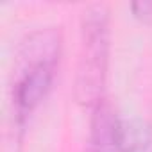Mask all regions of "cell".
<instances>
[{
  "instance_id": "5",
  "label": "cell",
  "mask_w": 152,
  "mask_h": 152,
  "mask_svg": "<svg viewBox=\"0 0 152 152\" xmlns=\"http://www.w3.org/2000/svg\"><path fill=\"white\" fill-rule=\"evenodd\" d=\"M134 16L141 22L150 23L152 22V0H141V2H134L131 6Z\"/></svg>"
},
{
  "instance_id": "2",
  "label": "cell",
  "mask_w": 152,
  "mask_h": 152,
  "mask_svg": "<svg viewBox=\"0 0 152 152\" xmlns=\"http://www.w3.org/2000/svg\"><path fill=\"white\" fill-rule=\"evenodd\" d=\"M109 61V23L107 11L93 6L83 15L81 54L77 68V99L83 104L97 106L102 102V91L107 77Z\"/></svg>"
},
{
  "instance_id": "1",
  "label": "cell",
  "mask_w": 152,
  "mask_h": 152,
  "mask_svg": "<svg viewBox=\"0 0 152 152\" xmlns=\"http://www.w3.org/2000/svg\"><path fill=\"white\" fill-rule=\"evenodd\" d=\"M59 56L61 36L56 29H38L20 43L13 70V102L20 124L48 95Z\"/></svg>"
},
{
  "instance_id": "4",
  "label": "cell",
  "mask_w": 152,
  "mask_h": 152,
  "mask_svg": "<svg viewBox=\"0 0 152 152\" xmlns=\"http://www.w3.org/2000/svg\"><path fill=\"white\" fill-rule=\"evenodd\" d=\"M118 152H152V125L141 118L118 120Z\"/></svg>"
},
{
  "instance_id": "3",
  "label": "cell",
  "mask_w": 152,
  "mask_h": 152,
  "mask_svg": "<svg viewBox=\"0 0 152 152\" xmlns=\"http://www.w3.org/2000/svg\"><path fill=\"white\" fill-rule=\"evenodd\" d=\"M118 118L104 100L95 106L88 152H118Z\"/></svg>"
}]
</instances>
